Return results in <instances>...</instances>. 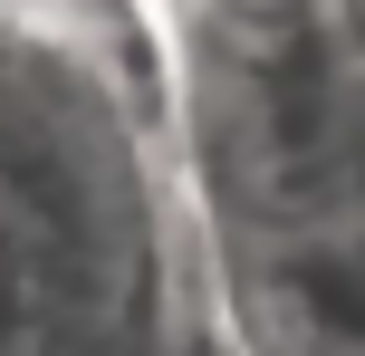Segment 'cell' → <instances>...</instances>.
I'll list each match as a JSON object with an SVG mask.
<instances>
[{
	"label": "cell",
	"instance_id": "6da1fadb",
	"mask_svg": "<svg viewBox=\"0 0 365 356\" xmlns=\"http://www.w3.org/2000/svg\"><path fill=\"white\" fill-rule=\"evenodd\" d=\"M202 280L231 356H365V260L336 231L202 241Z\"/></svg>",
	"mask_w": 365,
	"mask_h": 356
},
{
	"label": "cell",
	"instance_id": "7a4b0ae2",
	"mask_svg": "<svg viewBox=\"0 0 365 356\" xmlns=\"http://www.w3.org/2000/svg\"><path fill=\"white\" fill-rule=\"evenodd\" d=\"M327 29H336V49H346V68L365 77V0H327Z\"/></svg>",
	"mask_w": 365,
	"mask_h": 356
}]
</instances>
